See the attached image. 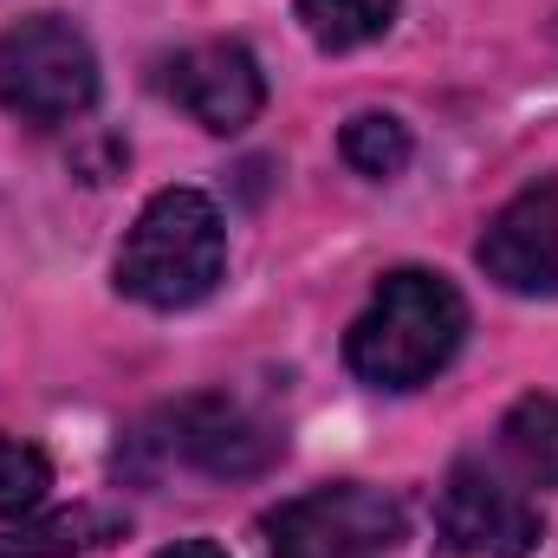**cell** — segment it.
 Masks as SVG:
<instances>
[{"label": "cell", "instance_id": "cell-1", "mask_svg": "<svg viewBox=\"0 0 558 558\" xmlns=\"http://www.w3.org/2000/svg\"><path fill=\"white\" fill-rule=\"evenodd\" d=\"M468 338V305L441 274L403 267L377 286L364 318L344 338V357L364 384L377 390H416L428 384Z\"/></svg>", "mask_w": 558, "mask_h": 558}, {"label": "cell", "instance_id": "cell-2", "mask_svg": "<svg viewBox=\"0 0 558 558\" xmlns=\"http://www.w3.org/2000/svg\"><path fill=\"white\" fill-rule=\"evenodd\" d=\"M221 267H228V241H221L215 202L202 189H162L143 202L137 228L124 234L118 286L156 312H175V305L208 299Z\"/></svg>", "mask_w": 558, "mask_h": 558}, {"label": "cell", "instance_id": "cell-3", "mask_svg": "<svg viewBox=\"0 0 558 558\" xmlns=\"http://www.w3.org/2000/svg\"><path fill=\"white\" fill-rule=\"evenodd\" d=\"M0 105L20 124H72L98 105V52L59 13H33L0 33Z\"/></svg>", "mask_w": 558, "mask_h": 558}, {"label": "cell", "instance_id": "cell-4", "mask_svg": "<svg viewBox=\"0 0 558 558\" xmlns=\"http://www.w3.org/2000/svg\"><path fill=\"white\" fill-rule=\"evenodd\" d=\"M403 539V507L377 487H318L267 520V558H384Z\"/></svg>", "mask_w": 558, "mask_h": 558}, {"label": "cell", "instance_id": "cell-5", "mask_svg": "<svg viewBox=\"0 0 558 558\" xmlns=\"http://www.w3.org/2000/svg\"><path fill=\"white\" fill-rule=\"evenodd\" d=\"M441 539L454 558H526L539 546V513L520 487L461 461L441 487Z\"/></svg>", "mask_w": 558, "mask_h": 558}, {"label": "cell", "instance_id": "cell-6", "mask_svg": "<svg viewBox=\"0 0 558 558\" xmlns=\"http://www.w3.org/2000/svg\"><path fill=\"white\" fill-rule=\"evenodd\" d=\"M156 428H162V435H149L156 454L162 461H189L202 474H260L279 454L274 428L247 403H228V397H189V403L162 410Z\"/></svg>", "mask_w": 558, "mask_h": 558}, {"label": "cell", "instance_id": "cell-7", "mask_svg": "<svg viewBox=\"0 0 558 558\" xmlns=\"http://www.w3.org/2000/svg\"><path fill=\"white\" fill-rule=\"evenodd\" d=\"M162 85H169V98H175L202 131H221V137L247 131V124L260 118V105H267V78H260L254 52L234 46V39L175 52Z\"/></svg>", "mask_w": 558, "mask_h": 558}, {"label": "cell", "instance_id": "cell-8", "mask_svg": "<svg viewBox=\"0 0 558 558\" xmlns=\"http://www.w3.org/2000/svg\"><path fill=\"white\" fill-rule=\"evenodd\" d=\"M481 274L507 292L553 299L558 292V182L520 189L481 234Z\"/></svg>", "mask_w": 558, "mask_h": 558}, {"label": "cell", "instance_id": "cell-9", "mask_svg": "<svg viewBox=\"0 0 558 558\" xmlns=\"http://www.w3.org/2000/svg\"><path fill=\"white\" fill-rule=\"evenodd\" d=\"M124 533V513L111 507H65V513H46L20 533H0V558H78L105 539Z\"/></svg>", "mask_w": 558, "mask_h": 558}, {"label": "cell", "instance_id": "cell-10", "mask_svg": "<svg viewBox=\"0 0 558 558\" xmlns=\"http://www.w3.org/2000/svg\"><path fill=\"white\" fill-rule=\"evenodd\" d=\"M500 448L533 487H558V397H520L500 422Z\"/></svg>", "mask_w": 558, "mask_h": 558}, {"label": "cell", "instance_id": "cell-11", "mask_svg": "<svg viewBox=\"0 0 558 558\" xmlns=\"http://www.w3.org/2000/svg\"><path fill=\"white\" fill-rule=\"evenodd\" d=\"M299 20L325 52H351V46H371L390 33L397 0H299Z\"/></svg>", "mask_w": 558, "mask_h": 558}, {"label": "cell", "instance_id": "cell-12", "mask_svg": "<svg viewBox=\"0 0 558 558\" xmlns=\"http://www.w3.org/2000/svg\"><path fill=\"white\" fill-rule=\"evenodd\" d=\"M344 162H351L357 175H377V182L403 175V169H410V131H403V118H390V111H357V118L344 124Z\"/></svg>", "mask_w": 558, "mask_h": 558}, {"label": "cell", "instance_id": "cell-13", "mask_svg": "<svg viewBox=\"0 0 558 558\" xmlns=\"http://www.w3.org/2000/svg\"><path fill=\"white\" fill-rule=\"evenodd\" d=\"M46 487H52V461H46L33 441L0 435V520H26V513H39Z\"/></svg>", "mask_w": 558, "mask_h": 558}, {"label": "cell", "instance_id": "cell-14", "mask_svg": "<svg viewBox=\"0 0 558 558\" xmlns=\"http://www.w3.org/2000/svg\"><path fill=\"white\" fill-rule=\"evenodd\" d=\"M156 558H228V553H221L215 539H175L169 553H156Z\"/></svg>", "mask_w": 558, "mask_h": 558}]
</instances>
